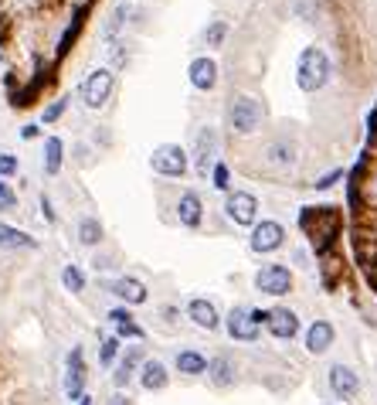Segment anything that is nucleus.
Listing matches in <instances>:
<instances>
[{
	"instance_id": "nucleus-1",
	"label": "nucleus",
	"mask_w": 377,
	"mask_h": 405,
	"mask_svg": "<svg viewBox=\"0 0 377 405\" xmlns=\"http://www.w3.org/2000/svg\"><path fill=\"white\" fill-rule=\"evenodd\" d=\"M265 116H269L265 102L258 99V96H251V92H231V99H228V127H231V133L251 136V133L262 129Z\"/></svg>"
},
{
	"instance_id": "nucleus-2",
	"label": "nucleus",
	"mask_w": 377,
	"mask_h": 405,
	"mask_svg": "<svg viewBox=\"0 0 377 405\" xmlns=\"http://www.w3.org/2000/svg\"><path fill=\"white\" fill-rule=\"evenodd\" d=\"M330 72H333L330 55L320 48V45L302 48L300 62H296V85H300L302 92H320L330 82Z\"/></svg>"
},
{
	"instance_id": "nucleus-3",
	"label": "nucleus",
	"mask_w": 377,
	"mask_h": 405,
	"mask_svg": "<svg viewBox=\"0 0 377 405\" xmlns=\"http://www.w3.org/2000/svg\"><path fill=\"white\" fill-rule=\"evenodd\" d=\"M302 232L309 235V242L316 246V253H327L330 246H333V239L340 235V211L333 204L302 211Z\"/></svg>"
},
{
	"instance_id": "nucleus-4",
	"label": "nucleus",
	"mask_w": 377,
	"mask_h": 405,
	"mask_svg": "<svg viewBox=\"0 0 377 405\" xmlns=\"http://www.w3.org/2000/svg\"><path fill=\"white\" fill-rule=\"evenodd\" d=\"M296 160H300V147L289 133H276L258 147V164L265 171H289V167H296Z\"/></svg>"
},
{
	"instance_id": "nucleus-5",
	"label": "nucleus",
	"mask_w": 377,
	"mask_h": 405,
	"mask_svg": "<svg viewBox=\"0 0 377 405\" xmlns=\"http://www.w3.org/2000/svg\"><path fill=\"white\" fill-rule=\"evenodd\" d=\"M150 167L153 174H160V178H184L187 167H191V153L184 150L180 143H160L150 153Z\"/></svg>"
},
{
	"instance_id": "nucleus-6",
	"label": "nucleus",
	"mask_w": 377,
	"mask_h": 405,
	"mask_svg": "<svg viewBox=\"0 0 377 405\" xmlns=\"http://www.w3.org/2000/svg\"><path fill=\"white\" fill-rule=\"evenodd\" d=\"M225 218L238 228H251L258 222V198H255L251 191H228Z\"/></svg>"
},
{
	"instance_id": "nucleus-7",
	"label": "nucleus",
	"mask_w": 377,
	"mask_h": 405,
	"mask_svg": "<svg viewBox=\"0 0 377 405\" xmlns=\"http://www.w3.org/2000/svg\"><path fill=\"white\" fill-rule=\"evenodd\" d=\"M255 290L265 297H286L293 290V269L282 262H269L255 273Z\"/></svg>"
},
{
	"instance_id": "nucleus-8",
	"label": "nucleus",
	"mask_w": 377,
	"mask_h": 405,
	"mask_svg": "<svg viewBox=\"0 0 377 405\" xmlns=\"http://www.w3.org/2000/svg\"><path fill=\"white\" fill-rule=\"evenodd\" d=\"M112 85H116V78H112L109 69L89 72V78L82 82V102H85V109H102L105 102L112 99Z\"/></svg>"
},
{
	"instance_id": "nucleus-9",
	"label": "nucleus",
	"mask_w": 377,
	"mask_h": 405,
	"mask_svg": "<svg viewBox=\"0 0 377 405\" xmlns=\"http://www.w3.org/2000/svg\"><path fill=\"white\" fill-rule=\"evenodd\" d=\"M249 246H251V253H258V255L279 253V249L286 246V228L279 225V222H272V218L255 222V225H251V235H249Z\"/></svg>"
},
{
	"instance_id": "nucleus-10",
	"label": "nucleus",
	"mask_w": 377,
	"mask_h": 405,
	"mask_svg": "<svg viewBox=\"0 0 377 405\" xmlns=\"http://www.w3.org/2000/svg\"><path fill=\"white\" fill-rule=\"evenodd\" d=\"M194 174L207 178V171L218 164V129L214 127H201L198 140H194Z\"/></svg>"
},
{
	"instance_id": "nucleus-11",
	"label": "nucleus",
	"mask_w": 377,
	"mask_h": 405,
	"mask_svg": "<svg viewBox=\"0 0 377 405\" xmlns=\"http://www.w3.org/2000/svg\"><path fill=\"white\" fill-rule=\"evenodd\" d=\"M85 378H89V371H85V355H82V348H72L68 357H65V395H68V402H78L82 395H85Z\"/></svg>"
},
{
	"instance_id": "nucleus-12",
	"label": "nucleus",
	"mask_w": 377,
	"mask_h": 405,
	"mask_svg": "<svg viewBox=\"0 0 377 405\" xmlns=\"http://www.w3.org/2000/svg\"><path fill=\"white\" fill-rule=\"evenodd\" d=\"M225 330H228L231 341H242V344H255L258 334H262V327L255 324L249 306H235V310L225 317Z\"/></svg>"
},
{
	"instance_id": "nucleus-13",
	"label": "nucleus",
	"mask_w": 377,
	"mask_h": 405,
	"mask_svg": "<svg viewBox=\"0 0 377 405\" xmlns=\"http://www.w3.org/2000/svg\"><path fill=\"white\" fill-rule=\"evenodd\" d=\"M265 327L276 341H293L300 334V317L289 306H272V310H265Z\"/></svg>"
},
{
	"instance_id": "nucleus-14",
	"label": "nucleus",
	"mask_w": 377,
	"mask_h": 405,
	"mask_svg": "<svg viewBox=\"0 0 377 405\" xmlns=\"http://www.w3.org/2000/svg\"><path fill=\"white\" fill-rule=\"evenodd\" d=\"M112 297H119L126 306H140V304H147L150 300V293H147V286L140 283L136 276H116L109 286H105Z\"/></svg>"
},
{
	"instance_id": "nucleus-15",
	"label": "nucleus",
	"mask_w": 377,
	"mask_h": 405,
	"mask_svg": "<svg viewBox=\"0 0 377 405\" xmlns=\"http://www.w3.org/2000/svg\"><path fill=\"white\" fill-rule=\"evenodd\" d=\"M147 361V355H143V348L140 344H129L123 351V357H119V364H116V371H112V385L123 392V388H129V381H133V375L140 371V364Z\"/></svg>"
},
{
	"instance_id": "nucleus-16",
	"label": "nucleus",
	"mask_w": 377,
	"mask_h": 405,
	"mask_svg": "<svg viewBox=\"0 0 377 405\" xmlns=\"http://www.w3.org/2000/svg\"><path fill=\"white\" fill-rule=\"evenodd\" d=\"M174 208H177V222L184 228H201L204 204H201V194H198V191H180Z\"/></svg>"
},
{
	"instance_id": "nucleus-17",
	"label": "nucleus",
	"mask_w": 377,
	"mask_h": 405,
	"mask_svg": "<svg viewBox=\"0 0 377 405\" xmlns=\"http://www.w3.org/2000/svg\"><path fill=\"white\" fill-rule=\"evenodd\" d=\"M187 78H191V85H194L198 92H211V89L218 85V62L207 58V55L194 58L191 69H187Z\"/></svg>"
},
{
	"instance_id": "nucleus-18",
	"label": "nucleus",
	"mask_w": 377,
	"mask_h": 405,
	"mask_svg": "<svg viewBox=\"0 0 377 405\" xmlns=\"http://www.w3.org/2000/svg\"><path fill=\"white\" fill-rule=\"evenodd\" d=\"M327 381H330V392H333L337 399H353V395L360 392V378H357V371L347 368V364H333Z\"/></svg>"
},
{
	"instance_id": "nucleus-19",
	"label": "nucleus",
	"mask_w": 377,
	"mask_h": 405,
	"mask_svg": "<svg viewBox=\"0 0 377 405\" xmlns=\"http://www.w3.org/2000/svg\"><path fill=\"white\" fill-rule=\"evenodd\" d=\"M333 341H337V330L330 320H313L309 330H306V351L309 355H327L330 348H333Z\"/></svg>"
},
{
	"instance_id": "nucleus-20",
	"label": "nucleus",
	"mask_w": 377,
	"mask_h": 405,
	"mask_svg": "<svg viewBox=\"0 0 377 405\" xmlns=\"http://www.w3.org/2000/svg\"><path fill=\"white\" fill-rule=\"evenodd\" d=\"M187 317H191V324L201 330H218L221 327V313H218V306L211 304V300H204V297H194L191 304H187Z\"/></svg>"
},
{
	"instance_id": "nucleus-21",
	"label": "nucleus",
	"mask_w": 377,
	"mask_h": 405,
	"mask_svg": "<svg viewBox=\"0 0 377 405\" xmlns=\"http://www.w3.org/2000/svg\"><path fill=\"white\" fill-rule=\"evenodd\" d=\"M207 378L214 388H231L238 381V364L231 355H214L207 361Z\"/></svg>"
},
{
	"instance_id": "nucleus-22",
	"label": "nucleus",
	"mask_w": 377,
	"mask_h": 405,
	"mask_svg": "<svg viewBox=\"0 0 377 405\" xmlns=\"http://www.w3.org/2000/svg\"><path fill=\"white\" fill-rule=\"evenodd\" d=\"M167 381H170V371H167L163 361L147 357V361L140 364V385H143V392H163Z\"/></svg>"
},
{
	"instance_id": "nucleus-23",
	"label": "nucleus",
	"mask_w": 377,
	"mask_h": 405,
	"mask_svg": "<svg viewBox=\"0 0 377 405\" xmlns=\"http://www.w3.org/2000/svg\"><path fill=\"white\" fill-rule=\"evenodd\" d=\"M0 249L3 253H31V249H38V242L27 232H21V228L0 222Z\"/></svg>"
},
{
	"instance_id": "nucleus-24",
	"label": "nucleus",
	"mask_w": 377,
	"mask_h": 405,
	"mask_svg": "<svg viewBox=\"0 0 377 405\" xmlns=\"http://www.w3.org/2000/svg\"><path fill=\"white\" fill-rule=\"evenodd\" d=\"M174 368L187 378H198V375H207V357L201 351H194V348H184V351H177Z\"/></svg>"
},
{
	"instance_id": "nucleus-25",
	"label": "nucleus",
	"mask_w": 377,
	"mask_h": 405,
	"mask_svg": "<svg viewBox=\"0 0 377 405\" xmlns=\"http://www.w3.org/2000/svg\"><path fill=\"white\" fill-rule=\"evenodd\" d=\"M129 14H133V7H129L126 0H119V3L112 7V14H109V21L102 24V41H105V45L119 38V31H123L126 24H129Z\"/></svg>"
},
{
	"instance_id": "nucleus-26",
	"label": "nucleus",
	"mask_w": 377,
	"mask_h": 405,
	"mask_svg": "<svg viewBox=\"0 0 377 405\" xmlns=\"http://www.w3.org/2000/svg\"><path fill=\"white\" fill-rule=\"evenodd\" d=\"M41 164H45V174H48V178H58V174H61V164H65V143H61V136H48V140H45Z\"/></svg>"
},
{
	"instance_id": "nucleus-27",
	"label": "nucleus",
	"mask_w": 377,
	"mask_h": 405,
	"mask_svg": "<svg viewBox=\"0 0 377 405\" xmlns=\"http://www.w3.org/2000/svg\"><path fill=\"white\" fill-rule=\"evenodd\" d=\"M75 235H78V246H99L102 242V235H105V228H102V222L99 218H92V215H85L82 222H78V228H75Z\"/></svg>"
},
{
	"instance_id": "nucleus-28",
	"label": "nucleus",
	"mask_w": 377,
	"mask_h": 405,
	"mask_svg": "<svg viewBox=\"0 0 377 405\" xmlns=\"http://www.w3.org/2000/svg\"><path fill=\"white\" fill-rule=\"evenodd\" d=\"M228 31H231V27H228L225 17H214V21H207V27H204V34H201L204 45H207V48H225Z\"/></svg>"
},
{
	"instance_id": "nucleus-29",
	"label": "nucleus",
	"mask_w": 377,
	"mask_h": 405,
	"mask_svg": "<svg viewBox=\"0 0 377 405\" xmlns=\"http://www.w3.org/2000/svg\"><path fill=\"white\" fill-rule=\"evenodd\" d=\"M61 286H65L68 293H82V290H85V273H82L78 266H65V269H61Z\"/></svg>"
},
{
	"instance_id": "nucleus-30",
	"label": "nucleus",
	"mask_w": 377,
	"mask_h": 405,
	"mask_svg": "<svg viewBox=\"0 0 377 405\" xmlns=\"http://www.w3.org/2000/svg\"><path fill=\"white\" fill-rule=\"evenodd\" d=\"M119 351H123V341H119V337H105L102 348H99V364L102 368H109V364L119 357Z\"/></svg>"
},
{
	"instance_id": "nucleus-31",
	"label": "nucleus",
	"mask_w": 377,
	"mask_h": 405,
	"mask_svg": "<svg viewBox=\"0 0 377 405\" xmlns=\"http://www.w3.org/2000/svg\"><path fill=\"white\" fill-rule=\"evenodd\" d=\"M320 269H323V283H327V286H333V283H337V276H340V269H343V262H340V259H337V255H323V262H320Z\"/></svg>"
},
{
	"instance_id": "nucleus-32",
	"label": "nucleus",
	"mask_w": 377,
	"mask_h": 405,
	"mask_svg": "<svg viewBox=\"0 0 377 405\" xmlns=\"http://www.w3.org/2000/svg\"><path fill=\"white\" fill-rule=\"evenodd\" d=\"M65 109H68V99H51L48 106H45V113H41V120L51 127V123H58V120L65 116Z\"/></svg>"
},
{
	"instance_id": "nucleus-33",
	"label": "nucleus",
	"mask_w": 377,
	"mask_h": 405,
	"mask_svg": "<svg viewBox=\"0 0 377 405\" xmlns=\"http://www.w3.org/2000/svg\"><path fill=\"white\" fill-rule=\"evenodd\" d=\"M211 178H214V187H218V191H231V171H228V164H214V167H211Z\"/></svg>"
},
{
	"instance_id": "nucleus-34",
	"label": "nucleus",
	"mask_w": 377,
	"mask_h": 405,
	"mask_svg": "<svg viewBox=\"0 0 377 405\" xmlns=\"http://www.w3.org/2000/svg\"><path fill=\"white\" fill-rule=\"evenodd\" d=\"M17 208V191L0 178V211H14Z\"/></svg>"
},
{
	"instance_id": "nucleus-35",
	"label": "nucleus",
	"mask_w": 377,
	"mask_h": 405,
	"mask_svg": "<svg viewBox=\"0 0 377 405\" xmlns=\"http://www.w3.org/2000/svg\"><path fill=\"white\" fill-rule=\"evenodd\" d=\"M21 171V164H17V157L14 153H0V178L7 180V178H14Z\"/></svg>"
},
{
	"instance_id": "nucleus-36",
	"label": "nucleus",
	"mask_w": 377,
	"mask_h": 405,
	"mask_svg": "<svg viewBox=\"0 0 377 405\" xmlns=\"http://www.w3.org/2000/svg\"><path fill=\"white\" fill-rule=\"evenodd\" d=\"M340 178H343V167H337V171H330V174H323V178H316L313 180V191H330Z\"/></svg>"
},
{
	"instance_id": "nucleus-37",
	"label": "nucleus",
	"mask_w": 377,
	"mask_h": 405,
	"mask_svg": "<svg viewBox=\"0 0 377 405\" xmlns=\"http://www.w3.org/2000/svg\"><path fill=\"white\" fill-rule=\"evenodd\" d=\"M116 337L123 341V337H133V341H143V327L136 324V320H126V324H119L116 327Z\"/></svg>"
},
{
	"instance_id": "nucleus-38",
	"label": "nucleus",
	"mask_w": 377,
	"mask_h": 405,
	"mask_svg": "<svg viewBox=\"0 0 377 405\" xmlns=\"http://www.w3.org/2000/svg\"><path fill=\"white\" fill-rule=\"evenodd\" d=\"M316 10H320L316 0H296V17H302V21H313Z\"/></svg>"
},
{
	"instance_id": "nucleus-39",
	"label": "nucleus",
	"mask_w": 377,
	"mask_h": 405,
	"mask_svg": "<svg viewBox=\"0 0 377 405\" xmlns=\"http://www.w3.org/2000/svg\"><path fill=\"white\" fill-rule=\"evenodd\" d=\"M126 320H133V313H129V306H116V310H109V324L112 327H119Z\"/></svg>"
},
{
	"instance_id": "nucleus-40",
	"label": "nucleus",
	"mask_w": 377,
	"mask_h": 405,
	"mask_svg": "<svg viewBox=\"0 0 377 405\" xmlns=\"http://www.w3.org/2000/svg\"><path fill=\"white\" fill-rule=\"evenodd\" d=\"M92 269H96V273H109V269H112V255H99V253H96Z\"/></svg>"
},
{
	"instance_id": "nucleus-41",
	"label": "nucleus",
	"mask_w": 377,
	"mask_h": 405,
	"mask_svg": "<svg viewBox=\"0 0 377 405\" xmlns=\"http://www.w3.org/2000/svg\"><path fill=\"white\" fill-rule=\"evenodd\" d=\"M92 140L102 143V147H109V143H112V133H109V127H96L92 129Z\"/></svg>"
},
{
	"instance_id": "nucleus-42",
	"label": "nucleus",
	"mask_w": 377,
	"mask_h": 405,
	"mask_svg": "<svg viewBox=\"0 0 377 405\" xmlns=\"http://www.w3.org/2000/svg\"><path fill=\"white\" fill-rule=\"evenodd\" d=\"M41 215H45V222H51V225H54V208H51L48 194H41Z\"/></svg>"
},
{
	"instance_id": "nucleus-43",
	"label": "nucleus",
	"mask_w": 377,
	"mask_h": 405,
	"mask_svg": "<svg viewBox=\"0 0 377 405\" xmlns=\"http://www.w3.org/2000/svg\"><path fill=\"white\" fill-rule=\"evenodd\" d=\"M105 405H133V399H129V395H123V392H116V395H112Z\"/></svg>"
},
{
	"instance_id": "nucleus-44",
	"label": "nucleus",
	"mask_w": 377,
	"mask_h": 405,
	"mask_svg": "<svg viewBox=\"0 0 377 405\" xmlns=\"http://www.w3.org/2000/svg\"><path fill=\"white\" fill-rule=\"evenodd\" d=\"M21 136H24V140H34V136H38V127H34V123L24 127V129H21Z\"/></svg>"
},
{
	"instance_id": "nucleus-45",
	"label": "nucleus",
	"mask_w": 377,
	"mask_h": 405,
	"mask_svg": "<svg viewBox=\"0 0 377 405\" xmlns=\"http://www.w3.org/2000/svg\"><path fill=\"white\" fill-rule=\"evenodd\" d=\"M78 164H89V147H78Z\"/></svg>"
},
{
	"instance_id": "nucleus-46",
	"label": "nucleus",
	"mask_w": 377,
	"mask_h": 405,
	"mask_svg": "<svg viewBox=\"0 0 377 405\" xmlns=\"http://www.w3.org/2000/svg\"><path fill=\"white\" fill-rule=\"evenodd\" d=\"M75 405H92V395H89V392H85V395H82V399H78Z\"/></svg>"
}]
</instances>
